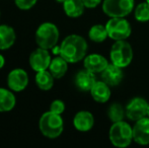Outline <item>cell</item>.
Masks as SVG:
<instances>
[{"instance_id": "83f0119b", "label": "cell", "mask_w": 149, "mask_h": 148, "mask_svg": "<svg viewBox=\"0 0 149 148\" xmlns=\"http://www.w3.org/2000/svg\"><path fill=\"white\" fill-rule=\"evenodd\" d=\"M4 65H5V58L2 54H0V70L4 67Z\"/></svg>"}, {"instance_id": "52a82bcc", "label": "cell", "mask_w": 149, "mask_h": 148, "mask_svg": "<svg viewBox=\"0 0 149 148\" xmlns=\"http://www.w3.org/2000/svg\"><path fill=\"white\" fill-rule=\"evenodd\" d=\"M108 35L114 41L126 40L132 32L130 22L124 17H111L106 24Z\"/></svg>"}, {"instance_id": "ac0fdd59", "label": "cell", "mask_w": 149, "mask_h": 148, "mask_svg": "<svg viewBox=\"0 0 149 148\" xmlns=\"http://www.w3.org/2000/svg\"><path fill=\"white\" fill-rule=\"evenodd\" d=\"M16 105V97L14 92L9 88L0 87V113L10 112Z\"/></svg>"}, {"instance_id": "8992f818", "label": "cell", "mask_w": 149, "mask_h": 148, "mask_svg": "<svg viewBox=\"0 0 149 148\" xmlns=\"http://www.w3.org/2000/svg\"><path fill=\"white\" fill-rule=\"evenodd\" d=\"M134 9V0H104L102 11L110 17H126Z\"/></svg>"}, {"instance_id": "7402d4cb", "label": "cell", "mask_w": 149, "mask_h": 148, "mask_svg": "<svg viewBox=\"0 0 149 148\" xmlns=\"http://www.w3.org/2000/svg\"><path fill=\"white\" fill-rule=\"evenodd\" d=\"M88 37L94 43H102L104 41H106V39L109 37L106 26H102V24L92 26L88 31Z\"/></svg>"}, {"instance_id": "7a4b0ae2", "label": "cell", "mask_w": 149, "mask_h": 148, "mask_svg": "<svg viewBox=\"0 0 149 148\" xmlns=\"http://www.w3.org/2000/svg\"><path fill=\"white\" fill-rule=\"evenodd\" d=\"M39 129L47 138H58L64 130V121L59 114L51 111L46 112L39 120Z\"/></svg>"}, {"instance_id": "3957f363", "label": "cell", "mask_w": 149, "mask_h": 148, "mask_svg": "<svg viewBox=\"0 0 149 148\" xmlns=\"http://www.w3.org/2000/svg\"><path fill=\"white\" fill-rule=\"evenodd\" d=\"M35 38L38 47L52 50L59 41L60 32L55 24L44 22L40 24L39 28H37Z\"/></svg>"}, {"instance_id": "9c48e42d", "label": "cell", "mask_w": 149, "mask_h": 148, "mask_svg": "<svg viewBox=\"0 0 149 148\" xmlns=\"http://www.w3.org/2000/svg\"><path fill=\"white\" fill-rule=\"evenodd\" d=\"M29 74L22 68H15L7 75V86L14 92L24 90L29 85Z\"/></svg>"}, {"instance_id": "44dd1931", "label": "cell", "mask_w": 149, "mask_h": 148, "mask_svg": "<svg viewBox=\"0 0 149 148\" xmlns=\"http://www.w3.org/2000/svg\"><path fill=\"white\" fill-rule=\"evenodd\" d=\"M54 79L55 77L52 75L49 70H43V71L37 72L35 77V81L37 86L42 90H50L54 85Z\"/></svg>"}, {"instance_id": "2e32d148", "label": "cell", "mask_w": 149, "mask_h": 148, "mask_svg": "<svg viewBox=\"0 0 149 148\" xmlns=\"http://www.w3.org/2000/svg\"><path fill=\"white\" fill-rule=\"evenodd\" d=\"M90 94L92 99L100 104H104L110 99L111 97V89L110 85L107 84L104 80L96 81L95 84L90 89Z\"/></svg>"}, {"instance_id": "4dcf8cb0", "label": "cell", "mask_w": 149, "mask_h": 148, "mask_svg": "<svg viewBox=\"0 0 149 148\" xmlns=\"http://www.w3.org/2000/svg\"><path fill=\"white\" fill-rule=\"evenodd\" d=\"M146 2H147V3H149V0H146Z\"/></svg>"}, {"instance_id": "ba28073f", "label": "cell", "mask_w": 149, "mask_h": 148, "mask_svg": "<svg viewBox=\"0 0 149 148\" xmlns=\"http://www.w3.org/2000/svg\"><path fill=\"white\" fill-rule=\"evenodd\" d=\"M125 110L126 117L129 120L136 122V121L147 116L148 103L143 97H134L128 103Z\"/></svg>"}, {"instance_id": "4fadbf2b", "label": "cell", "mask_w": 149, "mask_h": 148, "mask_svg": "<svg viewBox=\"0 0 149 148\" xmlns=\"http://www.w3.org/2000/svg\"><path fill=\"white\" fill-rule=\"evenodd\" d=\"M102 78L110 86H117L122 82L124 78L123 68L113 63L109 64L106 69L102 72Z\"/></svg>"}, {"instance_id": "cb8c5ba5", "label": "cell", "mask_w": 149, "mask_h": 148, "mask_svg": "<svg viewBox=\"0 0 149 148\" xmlns=\"http://www.w3.org/2000/svg\"><path fill=\"white\" fill-rule=\"evenodd\" d=\"M134 16H135L137 22H149V3L145 1L138 4L137 7L134 10Z\"/></svg>"}, {"instance_id": "d6986e66", "label": "cell", "mask_w": 149, "mask_h": 148, "mask_svg": "<svg viewBox=\"0 0 149 148\" xmlns=\"http://www.w3.org/2000/svg\"><path fill=\"white\" fill-rule=\"evenodd\" d=\"M85 5L82 0H65L63 3V9L67 16L72 18L79 17L83 14Z\"/></svg>"}, {"instance_id": "30bf717a", "label": "cell", "mask_w": 149, "mask_h": 148, "mask_svg": "<svg viewBox=\"0 0 149 148\" xmlns=\"http://www.w3.org/2000/svg\"><path fill=\"white\" fill-rule=\"evenodd\" d=\"M51 61L52 58L49 53V50L41 47H38V49L33 51V53L30 56V59H29L31 69L36 72L49 69Z\"/></svg>"}, {"instance_id": "f1b7e54d", "label": "cell", "mask_w": 149, "mask_h": 148, "mask_svg": "<svg viewBox=\"0 0 149 148\" xmlns=\"http://www.w3.org/2000/svg\"><path fill=\"white\" fill-rule=\"evenodd\" d=\"M56 1H57L58 2V3H64V2H65V0H56Z\"/></svg>"}, {"instance_id": "277c9868", "label": "cell", "mask_w": 149, "mask_h": 148, "mask_svg": "<svg viewBox=\"0 0 149 148\" xmlns=\"http://www.w3.org/2000/svg\"><path fill=\"white\" fill-rule=\"evenodd\" d=\"M109 137L114 146L128 147L133 140V128L127 122H124V120L116 122L111 127Z\"/></svg>"}, {"instance_id": "e0dca14e", "label": "cell", "mask_w": 149, "mask_h": 148, "mask_svg": "<svg viewBox=\"0 0 149 148\" xmlns=\"http://www.w3.org/2000/svg\"><path fill=\"white\" fill-rule=\"evenodd\" d=\"M16 40L15 31L7 24H0V50H8Z\"/></svg>"}, {"instance_id": "9a60e30c", "label": "cell", "mask_w": 149, "mask_h": 148, "mask_svg": "<svg viewBox=\"0 0 149 148\" xmlns=\"http://www.w3.org/2000/svg\"><path fill=\"white\" fill-rule=\"evenodd\" d=\"M96 82V78L94 73L85 69L80 70L75 76V85L81 91H90Z\"/></svg>"}, {"instance_id": "7c38bea8", "label": "cell", "mask_w": 149, "mask_h": 148, "mask_svg": "<svg viewBox=\"0 0 149 148\" xmlns=\"http://www.w3.org/2000/svg\"><path fill=\"white\" fill-rule=\"evenodd\" d=\"M109 65L108 60L106 57L100 54H90V55L85 56L83 59V66L85 69L91 71L92 73H102L107 66Z\"/></svg>"}, {"instance_id": "8fae6325", "label": "cell", "mask_w": 149, "mask_h": 148, "mask_svg": "<svg viewBox=\"0 0 149 148\" xmlns=\"http://www.w3.org/2000/svg\"><path fill=\"white\" fill-rule=\"evenodd\" d=\"M133 140L140 145L149 144V117L136 121L133 126Z\"/></svg>"}, {"instance_id": "f546056e", "label": "cell", "mask_w": 149, "mask_h": 148, "mask_svg": "<svg viewBox=\"0 0 149 148\" xmlns=\"http://www.w3.org/2000/svg\"><path fill=\"white\" fill-rule=\"evenodd\" d=\"M147 116L149 117V104H148V111H147Z\"/></svg>"}, {"instance_id": "ffe728a7", "label": "cell", "mask_w": 149, "mask_h": 148, "mask_svg": "<svg viewBox=\"0 0 149 148\" xmlns=\"http://www.w3.org/2000/svg\"><path fill=\"white\" fill-rule=\"evenodd\" d=\"M48 70L55 77V79H60L66 74L67 70H68V62L59 55L52 59Z\"/></svg>"}, {"instance_id": "4316f807", "label": "cell", "mask_w": 149, "mask_h": 148, "mask_svg": "<svg viewBox=\"0 0 149 148\" xmlns=\"http://www.w3.org/2000/svg\"><path fill=\"white\" fill-rule=\"evenodd\" d=\"M86 8H95L102 2V0H82Z\"/></svg>"}, {"instance_id": "1f68e13d", "label": "cell", "mask_w": 149, "mask_h": 148, "mask_svg": "<svg viewBox=\"0 0 149 148\" xmlns=\"http://www.w3.org/2000/svg\"><path fill=\"white\" fill-rule=\"evenodd\" d=\"M0 16H1V12H0Z\"/></svg>"}, {"instance_id": "6da1fadb", "label": "cell", "mask_w": 149, "mask_h": 148, "mask_svg": "<svg viewBox=\"0 0 149 148\" xmlns=\"http://www.w3.org/2000/svg\"><path fill=\"white\" fill-rule=\"evenodd\" d=\"M87 43L79 35H70L62 41L59 55L68 63H77L85 58L87 53Z\"/></svg>"}, {"instance_id": "5bb4252c", "label": "cell", "mask_w": 149, "mask_h": 148, "mask_svg": "<svg viewBox=\"0 0 149 148\" xmlns=\"http://www.w3.org/2000/svg\"><path fill=\"white\" fill-rule=\"evenodd\" d=\"M94 125L93 115L88 111L78 112L73 118V126L80 132H88Z\"/></svg>"}, {"instance_id": "484cf974", "label": "cell", "mask_w": 149, "mask_h": 148, "mask_svg": "<svg viewBox=\"0 0 149 148\" xmlns=\"http://www.w3.org/2000/svg\"><path fill=\"white\" fill-rule=\"evenodd\" d=\"M50 111L56 114L62 115L65 111V104L61 99H55L50 105Z\"/></svg>"}, {"instance_id": "603a6c76", "label": "cell", "mask_w": 149, "mask_h": 148, "mask_svg": "<svg viewBox=\"0 0 149 148\" xmlns=\"http://www.w3.org/2000/svg\"><path fill=\"white\" fill-rule=\"evenodd\" d=\"M108 116L113 123L120 122V121H123L126 117V110L123 108V106L118 103L113 104L108 110Z\"/></svg>"}, {"instance_id": "5b68a950", "label": "cell", "mask_w": 149, "mask_h": 148, "mask_svg": "<svg viewBox=\"0 0 149 148\" xmlns=\"http://www.w3.org/2000/svg\"><path fill=\"white\" fill-rule=\"evenodd\" d=\"M133 49L132 46L126 40L116 41L112 46L110 52V58L113 64L121 68H125L130 65L133 60Z\"/></svg>"}, {"instance_id": "d4e9b609", "label": "cell", "mask_w": 149, "mask_h": 148, "mask_svg": "<svg viewBox=\"0 0 149 148\" xmlns=\"http://www.w3.org/2000/svg\"><path fill=\"white\" fill-rule=\"evenodd\" d=\"M38 0H14L16 7L20 10H30L36 5Z\"/></svg>"}]
</instances>
